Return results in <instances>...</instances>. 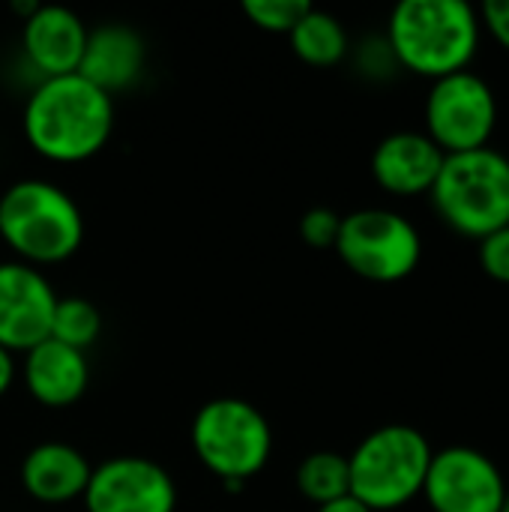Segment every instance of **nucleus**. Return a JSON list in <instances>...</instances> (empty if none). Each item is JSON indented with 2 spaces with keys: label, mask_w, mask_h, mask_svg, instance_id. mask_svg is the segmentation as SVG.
<instances>
[{
  "label": "nucleus",
  "mask_w": 509,
  "mask_h": 512,
  "mask_svg": "<svg viewBox=\"0 0 509 512\" xmlns=\"http://www.w3.org/2000/svg\"><path fill=\"white\" fill-rule=\"evenodd\" d=\"M309 9L306 0H243L246 18L267 33H291Z\"/></svg>",
  "instance_id": "aec40b11"
},
{
  "label": "nucleus",
  "mask_w": 509,
  "mask_h": 512,
  "mask_svg": "<svg viewBox=\"0 0 509 512\" xmlns=\"http://www.w3.org/2000/svg\"><path fill=\"white\" fill-rule=\"evenodd\" d=\"M432 465V447L414 426H381L369 432L348 456L351 498L366 510L390 512L423 495Z\"/></svg>",
  "instance_id": "39448f33"
},
{
  "label": "nucleus",
  "mask_w": 509,
  "mask_h": 512,
  "mask_svg": "<svg viewBox=\"0 0 509 512\" xmlns=\"http://www.w3.org/2000/svg\"><path fill=\"white\" fill-rule=\"evenodd\" d=\"M87 512H174L177 486L171 474L144 456H114L93 468L84 489Z\"/></svg>",
  "instance_id": "9d476101"
},
{
  "label": "nucleus",
  "mask_w": 509,
  "mask_h": 512,
  "mask_svg": "<svg viewBox=\"0 0 509 512\" xmlns=\"http://www.w3.org/2000/svg\"><path fill=\"white\" fill-rule=\"evenodd\" d=\"M24 384L39 405L69 408L87 393V384H90L87 357H84V351H75L69 345L45 339L27 351Z\"/></svg>",
  "instance_id": "2eb2a0df"
},
{
  "label": "nucleus",
  "mask_w": 509,
  "mask_h": 512,
  "mask_svg": "<svg viewBox=\"0 0 509 512\" xmlns=\"http://www.w3.org/2000/svg\"><path fill=\"white\" fill-rule=\"evenodd\" d=\"M297 489L306 501L324 507L351 495V468L348 456L333 450H318L306 456L297 468Z\"/></svg>",
  "instance_id": "a211bd4d"
},
{
  "label": "nucleus",
  "mask_w": 509,
  "mask_h": 512,
  "mask_svg": "<svg viewBox=\"0 0 509 512\" xmlns=\"http://www.w3.org/2000/svg\"><path fill=\"white\" fill-rule=\"evenodd\" d=\"M483 27L509 51V0H486L480 9Z\"/></svg>",
  "instance_id": "5701e85b"
},
{
  "label": "nucleus",
  "mask_w": 509,
  "mask_h": 512,
  "mask_svg": "<svg viewBox=\"0 0 509 512\" xmlns=\"http://www.w3.org/2000/svg\"><path fill=\"white\" fill-rule=\"evenodd\" d=\"M294 54L309 66H336L348 54V33L330 12L309 9L288 33Z\"/></svg>",
  "instance_id": "f3484780"
},
{
  "label": "nucleus",
  "mask_w": 509,
  "mask_h": 512,
  "mask_svg": "<svg viewBox=\"0 0 509 512\" xmlns=\"http://www.w3.org/2000/svg\"><path fill=\"white\" fill-rule=\"evenodd\" d=\"M339 228H342V216L330 207H312L300 219V237L312 249H333L339 240Z\"/></svg>",
  "instance_id": "412c9836"
},
{
  "label": "nucleus",
  "mask_w": 509,
  "mask_h": 512,
  "mask_svg": "<svg viewBox=\"0 0 509 512\" xmlns=\"http://www.w3.org/2000/svg\"><path fill=\"white\" fill-rule=\"evenodd\" d=\"M501 512H509V486H507V492H504V504H501Z\"/></svg>",
  "instance_id": "a878e982"
},
{
  "label": "nucleus",
  "mask_w": 509,
  "mask_h": 512,
  "mask_svg": "<svg viewBox=\"0 0 509 512\" xmlns=\"http://www.w3.org/2000/svg\"><path fill=\"white\" fill-rule=\"evenodd\" d=\"M57 294L48 279L21 261L0 264V348L30 351L51 336Z\"/></svg>",
  "instance_id": "9b49d317"
},
{
  "label": "nucleus",
  "mask_w": 509,
  "mask_h": 512,
  "mask_svg": "<svg viewBox=\"0 0 509 512\" xmlns=\"http://www.w3.org/2000/svg\"><path fill=\"white\" fill-rule=\"evenodd\" d=\"M15 381V360L6 348H0V396L12 387Z\"/></svg>",
  "instance_id": "b1692460"
},
{
  "label": "nucleus",
  "mask_w": 509,
  "mask_h": 512,
  "mask_svg": "<svg viewBox=\"0 0 509 512\" xmlns=\"http://www.w3.org/2000/svg\"><path fill=\"white\" fill-rule=\"evenodd\" d=\"M192 447L201 465L222 483H246L273 453L267 417L243 399H213L192 420Z\"/></svg>",
  "instance_id": "423d86ee"
},
{
  "label": "nucleus",
  "mask_w": 509,
  "mask_h": 512,
  "mask_svg": "<svg viewBox=\"0 0 509 512\" xmlns=\"http://www.w3.org/2000/svg\"><path fill=\"white\" fill-rule=\"evenodd\" d=\"M144 63H147V45L141 33L129 24L108 21L87 30V45L78 75L111 96L117 90H129L144 75Z\"/></svg>",
  "instance_id": "4468645a"
},
{
  "label": "nucleus",
  "mask_w": 509,
  "mask_h": 512,
  "mask_svg": "<svg viewBox=\"0 0 509 512\" xmlns=\"http://www.w3.org/2000/svg\"><path fill=\"white\" fill-rule=\"evenodd\" d=\"M90 474L93 468L84 453L60 441L33 447L21 462V486L39 504H69L81 498Z\"/></svg>",
  "instance_id": "dca6fc26"
},
{
  "label": "nucleus",
  "mask_w": 509,
  "mask_h": 512,
  "mask_svg": "<svg viewBox=\"0 0 509 512\" xmlns=\"http://www.w3.org/2000/svg\"><path fill=\"white\" fill-rule=\"evenodd\" d=\"M21 45L30 66L42 78L72 75L81 66L87 27L84 21L66 6H36L24 18Z\"/></svg>",
  "instance_id": "f8f14e48"
},
{
  "label": "nucleus",
  "mask_w": 509,
  "mask_h": 512,
  "mask_svg": "<svg viewBox=\"0 0 509 512\" xmlns=\"http://www.w3.org/2000/svg\"><path fill=\"white\" fill-rule=\"evenodd\" d=\"M480 267L489 279L509 285V225L480 240Z\"/></svg>",
  "instance_id": "4be33fe9"
},
{
  "label": "nucleus",
  "mask_w": 509,
  "mask_h": 512,
  "mask_svg": "<svg viewBox=\"0 0 509 512\" xmlns=\"http://www.w3.org/2000/svg\"><path fill=\"white\" fill-rule=\"evenodd\" d=\"M114 132V99L81 78H42L24 105L27 144L51 162H84L96 156Z\"/></svg>",
  "instance_id": "f257e3e1"
},
{
  "label": "nucleus",
  "mask_w": 509,
  "mask_h": 512,
  "mask_svg": "<svg viewBox=\"0 0 509 512\" xmlns=\"http://www.w3.org/2000/svg\"><path fill=\"white\" fill-rule=\"evenodd\" d=\"M318 512H372L366 510L357 498H339V501H333V504H324V507H318Z\"/></svg>",
  "instance_id": "393cba45"
},
{
  "label": "nucleus",
  "mask_w": 509,
  "mask_h": 512,
  "mask_svg": "<svg viewBox=\"0 0 509 512\" xmlns=\"http://www.w3.org/2000/svg\"><path fill=\"white\" fill-rule=\"evenodd\" d=\"M480 27V12L465 0H402L390 12L387 45L399 66L438 81L468 69Z\"/></svg>",
  "instance_id": "f03ea898"
},
{
  "label": "nucleus",
  "mask_w": 509,
  "mask_h": 512,
  "mask_svg": "<svg viewBox=\"0 0 509 512\" xmlns=\"http://www.w3.org/2000/svg\"><path fill=\"white\" fill-rule=\"evenodd\" d=\"M333 249L351 273L369 282H402L423 258V240L417 228L405 216L381 207L342 216Z\"/></svg>",
  "instance_id": "0eeeda50"
},
{
  "label": "nucleus",
  "mask_w": 509,
  "mask_h": 512,
  "mask_svg": "<svg viewBox=\"0 0 509 512\" xmlns=\"http://www.w3.org/2000/svg\"><path fill=\"white\" fill-rule=\"evenodd\" d=\"M498 126L495 90L474 72L438 78L426 99V135L444 156L489 147Z\"/></svg>",
  "instance_id": "6e6552de"
},
{
  "label": "nucleus",
  "mask_w": 509,
  "mask_h": 512,
  "mask_svg": "<svg viewBox=\"0 0 509 512\" xmlns=\"http://www.w3.org/2000/svg\"><path fill=\"white\" fill-rule=\"evenodd\" d=\"M0 237L21 264H60L84 240L81 207L48 180H18L0 195Z\"/></svg>",
  "instance_id": "7ed1b4c3"
},
{
  "label": "nucleus",
  "mask_w": 509,
  "mask_h": 512,
  "mask_svg": "<svg viewBox=\"0 0 509 512\" xmlns=\"http://www.w3.org/2000/svg\"><path fill=\"white\" fill-rule=\"evenodd\" d=\"M504 492V474L486 453L474 447L432 453L423 495L435 512H501Z\"/></svg>",
  "instance_id": "1a4fd4ad"
},
{
  "label": "nucleus",
  "mask_w": 509,
  "mask_h": 512,
  "mask_svg": "<svg viewBox=\"0 0 509 512\" xmlns=\"http://www.w3.org/2000/svg\"><path fill=\"white\" fill-rule=\"evenodd\" d=\"M444 165L441 147L426 132H393L372 153V177L399 198L432 192Z\"/></svg>",
  "instance_id": "ddd939ff"
},
{
  "label": "nucleus",
  "mask_w": 509,
  "mask_h": 512,
  "mask_svg": "<svg viewBox=\"0 0 509 512\" xmlns=\"http://www.w3.org/2000/svg\"><path fill=\"white\" fill-rule=\"evenodd\" d=\"M429 195L456 234L483 240L509 225V159L495 147L450 153Z\"/></svg>",
  "instance_id": "20e7f679"
},
{
  "label": "nucleus",
  "mask_w": 509,
  "mask_h": 512,
  "mask_svg": "<svg viewBox=\"0 0 509 512\" xmlns=\"http://www.w3.org/2000/svg\"><path fill=\"white\" fill-rule=\"evenodd\" d=\"M102 333V315L99 309L84 297H57L54 318H51V336L60 345H69L75 351H87Z\"/></svg>",
  "instance_id": "6ab92c4d"
}]
</instances>
